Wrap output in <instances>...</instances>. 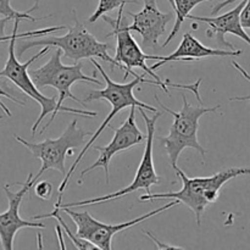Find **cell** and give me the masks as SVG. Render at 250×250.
Here are the masks:
<instances>
[{
    "instance_id": "1",
    "label": "cell",
    "mask_w": 250,
    "mask_h": 250,
    "mask_svg": "<svg viewBox=\"0 0 250 250\" xmlns=\"http://www.w3.org/2000/svg\"><path fill=\"white\" fill-rule=\"evenodd\" d=\"M21 20H14V29H12V38L9 41V58H7L6 62H5V67L0 71V77L7 78L9 81H11L17 88L22 90L24 94H27L28 97H31L32 99L36 100L42 107V112L39 115L38 119L36 120L34 125L32 126V136H36L37 127L41 125V122L48 116L49 114H51L50 120H49L48 124H45V126L41 129L39 133H44L46 128L50 127V125L54 122V119L56 117V100L58 98L51 97L48 98L44 94H42L39 92L38 88L36 87V84L32 81L31 76H29L28 67L31 63H33L34 61L38 60L39 58L45 55L49 50H50V46H44L42 50L38 51V54H36L34 56H32L27 62H20L19 58L16 56V41L20 38H27V37H43L45 34H51L56 31H61V29H65L66 26H59V27H49V28H43L38 29V31H31V32H24V33L19 34V24Z\"/></svg>"
},
{
    "instance_id": "2",
    "label": "cell",
    "mask_w": 250,
    "mask_h": 250,
    "mask_svg": "<svg viewBox=\"0 0 250 250\" xmlns=\"http://www.w3.org/2000/svg\"><path fill=\"white\" fill-rule=\"evenodd\" d=\"M89 60H90V62L95 66V68H98V71L102 73V76H103V78H104L106 85H105L104 89L90 90V92L88 93L87 98L83 100V103H84V105H85L87 103L94 102V100L104 99V100H107V102L111 104L112 109H111V111H110V114L107 115L106 119L104 120V122L100 125L99 128H98L95 132H93L92 138H90L89 141L84 144V146H83V149H82V151L80 153V155L77 156V159H76L75 163L72 164V166L70 167V170L66 172L65 177H63V181L61 182L60 187H59L60 195H59L58 204H61V203H62L63 192H65V189L67 188L68 182H70L71 177H72L73 173H75V170L77 168V166L80 165L81 160H82V158L84 156V154L87 153L88 149H89L90 146L94 144V142L97 141L98 137L103 133V131H104L106 127H110V122H111V120L114 119V117L116 116V115L119 114L122 109H126V107H128V106L129 107L136 106V107H143V109L149 110V111H151V112L158 111V110H156L154 106H150V105L144 104V103L139 102V100L137 99L133 94L134 88H136L138 84H141V83L156 84V81H149L144 77V75H138V73H137V75L134 76V80L131 81V82L116 83V82H114V81H112L111 78L106 75V73H105L104 68L100 66L99 62H97V61H95L94 58L89 59Z\"/></svg>"
},
{
    "instance_id": "3",
    "label": "cell",
    "mask_w": 250,
    "mask_h": 250,
    "mask_svg": "<svg viewBox=\"0 0 250 250\" xmlns=\"http://www.w3.org/2000/svg\"><path fill=\"white\" fill-rule=\"evenodd\" d=\"M173 170L177 173L178 178L182 181V189L178 192L168 193H146L141 195L139 200L155 199H176L182 204H186L195 215L197 225H202V215L208 205L214 204L220 195V189L229 181L239 176L250 175V167H232L219 171L209 177H188L177 165L173 166Z\"/></svg>"
},
{
    "instance_id": "4",
    "label": "cell",
    "mask_w": 250,
    "mask_h": 250,
    "mask_svg": "<svg viewBox=\"0 0 250 250\" xmlns=\"http://www.w3.org/2000/svg\"><path fill=\"white\" fill-rule=\"evenodd\" d=\"M62 50L56 49L55 53L51 54L49 61H46L42 67L32 70L29 72L32 81L38 89L45 87H53L59 92L58 100H56V111H66L71 114H78L82 116L95 117L98 116L97 111H87V110L72 109V107L63 106V102L66 99L76 100L80 104L84 105L83 100L78 99L76 95L71 93V87L77 82L94 83V84L102 85L103 83L95 78V76H87L82 72L83 63L77 61L75 65H63L61 62Z\"/></svg>"
},
{
    "instance_id": "5",
    "label": "cell",
    "mask_w": 250,
    "mask_h": 250,
    "mask_svg": "<svg viewBox=\"0 0 250 250\" xmlns=\"http://www.w3.org/2000/svg\"><path fill=\"white\" fill-rule=\"evenodd\" d=\"M73 20H75V24L72 27H67L68 32L62 37L56 36H49L43 37L41 39H37L36 37H32V41H27L24 38H20L17 43V56L21 58L23 55L24 51L28 49L36 48V46H56V48L61 49L62 54L68 59H72L75 61H80L82 59H92V58H99L102 60L106 61L111 65V68L114 66L122 68L119 62L115 61L114 58L109 55L107 50L110 49L109 44L102 43L98 41L89 31L84 27V24L78 20L76 16V11L73 10Z\"/></svg>"
},
{
    "instance_id": "6",
    "label": "cell",
    "mask_w": 250,
    "mask_h": 250,
    "mask_svg": "<svg viewBox=\"0 0 250 250\" xmlns=\"http://www.w3.org/2000/svg\"><path fill=\"white\" fill-rule=\"evenodd\" d=\"M155 100L159 103L164 111L168 112L173 116V124L171 125L168 136L159 137V139L163 142V146H165L171 166L173 167V166L177 165L178 158L186 148H193L199 151L203 158V163H204L207 150L203 148L202 144L198 141L199 120L203 115L217 111L221 106L217 105L214 107H204L202 104H199L198 106H192L187 100L185 93H182L183 105L180 111H173L170 107L165 106L160 102L158 95H155Z\"/></svg>"
},
{
    "instance_id": "7",
    "label": "cell",
    "mask_w": 250,
    "mask_h": 250,
    "mask_svg": "<svg viewBox=\"0 0 250 250\" xmlns=\"http://www.w3.org/2000/svg\"><path fill=\"white\" fill-rule=\"evenodd\" d=\"M78 120L75 119L70 122L67 128L62 132L59 138L45 139L41 143H31L26 139L19 136H15L19 143L29 149L32 155L42 161V167L37 176H33V186L36 185L38 178L45 172L46 170H58L61 175H66L65 159L66 155H72L73 149H78L85 144V138L92 137L93 132L83 131L77 127Z\"/></svg>"
},
{
    "instance_id": "8",
    "label": "cell",
    "mask_w": 250,
    "mask_h": 250,
    "mask_svg": "<svg viewBox=\"0 0 250 250\" xmlns=\"http://www.w3.org/2000/svg\"><path fill=\"white\" fill-rule=\"evenodd\" d=\"M138 111L141 112V116L143 117L144 122L146 126V150H144L143 158H142L141 164H139L138 168H137L136 177L132 181V183L127 187L122 188V189L117 190L115 193H110V194L104 195V197L93 198V199H85L81 200V202L75 203H67V204H55L56 209L59 208H81L85 207V205H93V204H100V203L109 202V200L119 199V198L125 197L127 194L136 192L138 189H146V193H151L150 187L154 185H160L161 178L156 175L155 167H154L153 163V143H154V133H155V126L156 121L159 117L161 116V112L156 111L151 117L146 115V109L143 107H137Z\"/></svg>"
},
{
    "instance_id": "9",
    "label": "cell",
    "mask_w": 250,
    "mask_h": 250,
    "mask_svg": "<svg viewBox=\"0 0 250 250\" xmlns=\"http://www.w3.org/2000/svg\"><path fill=\"white\" fill-rule=\"evenodd\" d=\"M102 19L112 27V31L107 34V37L114 36L116 38V50H115V61L119 62L124 67L126 75L124 76V81L127 80L128 75L136 76V72L132 71V68H142L146 75H150L156 81V85L165 90V93H170L166 82L161 81L158 75L154 73L150 66L146 65V60H151V55H146L143 53L139 44L137 43L136 39L132 37L131 31L128 28V23L126 19H124V15L117 14L116 19L114 17L103 15Z\"/></svg>"
},
{
    "instance_id": "10",
    "label": "cell",
    "mask_w": 250,
    "mask_h": 250,
    "mask_svg": "<svg viewBox=\"0 0 250 250\" xmlns=\"http://www.w3.org/2000/svg\"><path fill=\"white\" fill-rule=\"evenodd\" d=\"M180 204L178 200L175 202H170L168 204H165L164 207L159 208V209L153 210L150 212H146V214L142 215V216L137 217V219L131 220V221H127L125 224H117V225H109L104 224V222H100L98 220H95L94 217L90 216V214L88 211H82L78 212L75 210H71L70 208H59L58 211H63L68 215V216L72 219V221L75 222V225L77 226V237L80 238L85 239L89 243H92L93 246L97 247L98 249H105V250H111L112 248V237L115 234H117L119 232L125 231L127 229H131V227L136 226V225L141 224V222L146 221V220L150 219V217L155 216V215L160 214V212L165 211V210L170 209V208L176 207V205Z\"/></svg>"
},
{
    "instance_id": "11",
    "label": "cell",
    "mask_w": 250,
    "mask_h": 250,
    "mask_svg": "<svg viewBox=\"0 0 250 250\" xmlns=\"http://www.w3.org/2000/svg\"><path fill=\"white\" fill-rule=\"evenodd\" d=\"M143 141H146V136H143V133H142L141 129L138 128V126H137L136 124V106H131L129 115L128 117H127L126 121H125L119 128L115 129L112 141L110 142L107 146H97V148H95L100 153L99 158H98V160L95 161L93 165L84 168V171L81 172L78 185H82L83 177L85 176V173L90 172V171H93L94 168L98 167L104 168L105 181H106V183L109 185V165L111 159L114 158V155H116L120 151L127 150V149L132 148V146H139V144L143 143Z\"/></svg>"
},
{
    "instance_id": "12",
    "label": "cell",
    "mask_w": 250,
    "mask_h": 250,
    "mask_svg": "<svg viewBox=\"0 0 250 250\" xmlns=\"http://www.w3.org/2000/svg\"><path fill=\"white\" fill-rule=\"evenodd\" d=\"M33 173H29L28 178L24 183H12V186H22L19 192L14 193L10 190V185L4 186V192L9 200V208L6 211L0 214V243L1 247L6 250L14 249V239L20 229H44L45 225L43 222H34L23 220L20 216V205L23 200L24 195L29 193L31 188L33 187Z\"/></svg>"
},
{
    "instance_id": "13",
    "label": "cell",
    "mask_w": 250,
    "mask_h": 250,
    "mask_svg": "<svg viewBox=\"0 0 250 250\" xmlns=\"http://www.w3.org/2000/svg\"><path fill=\"white\" fill-rule=\"evenodd\" d=\"M127 15L133 20L132 24H128L129 31L141 34L144 49L155 48L159 38L166 33L167 23L175 16L172 12H161L156 5V0H144L141 11L136 14L128 11Z\"/></svg>"
},
{
    "instance_id": "14",
    "label": "cell",
    "mask_w": 250,
    "mask_h": 250,
    "mask_svg": "<svg viewBox=\"0 0 250 250\" xmlns=\"http://www.w3.org/2000/svg\"><path fill=\"white\" fill-rule=\"evenodd\" d=\"M247 0H242L234 9L229 10V11L225 12V14L220 15V16H211V17H200V16H193V15H188L187 19L192 20V21L204 22L209 26V29L207 31V36L211 38L212 36H216L217 43L220 45H224L229 48L231 50H234L232 44L225 39V36L227 33L237 36L238 38L243 39L247 44L250 45V36L246 32V29L242 27L241 24V11L246 5Z\"/></svg>"
},
{
    "instance_id": "15",
    "label": "cell",
    "mask_w": 250,
    "mask_h": 250,
    "mask_svg": "<svg viewBox=\"0 0 250 250\" xmlns=\"http://www.w3.org/2000/svg\"><path fill=\"white\" fill-rule=\"evenodd\" d=\"M243 53L242 50H224V49H212L209 46H205L192 36L190 33H185L182 37L180 45L173 51L172 54L167 56L156 55L158 63H154L150 66L151 70L161 67L165 63L171 61H198L200 59L212 58V56H239Z\"/></svg>"
},
{
    "instance_id": "16",
    "label": "cell",
    "mask_w": 250,
    "mask_h": 250,
    "mask_svg": "<svg viewBox=\"0 0 250 250\" xmlns=\"http://www.w3.org/2000/svg\"><path fill=\"white\" fill-rule=\"evenodd\" d=\"M205 1H211V0H173V2H175L176 22L172 31H171V34L167 37L165 43H164V46L168 45V43H170V42L175 38L176 34L180 32L183 22H185V20L187 19L188 15L190 14V11H192L195 6H198V5Z\"/></svg>"
},
{
    "instance_id": "17",
    "label": "cell",
    "mask_w": 250,
    "mask_h": 250,
    "mask_svg": "<svg viewBox=\"0 0 250 250\" xmlns=\"http://www.w3.org/2000/svg\"><path fill=\"white\" fill-rule=\"evenodd\" d=\"M11 0H0V16L2 17H9L11 19L12 21L14 20H29L32 22H36V21H41V20L46 19V17H50L51 15H48V16H44V17H34L32 16V11H34L36 9H38V5L41 0H37L34 2L33 6L28 10V11H24V12H20L16 11L14 7L11 6Z\"/></svg>"
},
{
    "instance_id": "18",
    "label": "cell",
    "mask_w": 250,
    "mask_h": 250,
    "mask_svg": "<svg viewBox=\"0 0 250 250\" xmlns=\"http://www.w3.org/2000/svg\"><path fill=\"white\" fill-rule=\"evenodd\" d=\"M49 217H54V219H56L59 221V224H60V226L62 227L63 229H65V233L67 234L68 238L72 241L73 246L76 247V249H80V250H83V249H98L97 247L93 246L92 243H89L88 241H85V239H82L80 238V237H75L72 234V232H71V229H68V226L66 225V222L63 221L62 217L60 216V211H58L56 209H54L53 211L49 212V214H44V215H36V216H32V220H42V219H49Z\"/></svg>"
},
{
    "instance_id": "19",
    "label": "cell",
    "mask_w": 250,
    "mask_h": 250,
    "mask_svg": "<svg viewBox=\"0 0 250 250\" xmlns=\"http://www.w3.org/2000/svg\"><path fill=\"white\" fill-rule=\"evenodd\" d=\"M129 2H138V0H99V4H98L97 10L93 12L92 16L89 17L88 21L90 23L95 22L97 20H99L103 15H106L107 12L112 11V10L117 9L119 7V14L124 15V7L126 4Z\"/></svg>"
},
{
    "instance_id": "20",
    "label": "cell",
    "mask_w": 250,
    "mask_h": 250,
    "mask_svg": "<svg viewBox=\"0 0 250 250\" xmlns=\"http://www.w3.org/2000/svg\"><path fill=\"white\" fill-rule=\"evenodd\" d=\"M34 193L42 200H49L53 194V185L49 181H42L38 185H34Z\"/></svg>"
},
{
    "instance_id": "21",
    "label": "cell",
    "mask_w": 250,
    "mask_h": 250,
    "mask_svg": "<svg viewBox=\"0 0 250 250\" xmlns=\"http://www.w3.org/2000/svg\"><path fill=\"white\" fill-rule=\"evenodd\" d=\"M1 97H5V98H7V99L12 100V102H14V103H17V104L24 105V102H23V100H19V99H17V98H15L14 95H12V94H10V93H7L6 90H5V89H2V87H1V85H0V98H1ZM0 107H1V109H2V111H4L5 114L7 115V116H11V112H10L9 107H7L6 105H5L4 103L1 102V100H0Z\"/></svg>"
},
{
    "instance_id": "22",
    "label": "cell",
    "mask_w": 250,
    "mask_h": 250,
    "mask_svg": "<svg viewBox=\"0 0 250 250\" xmlns=\"http://www.w3.org/2000/svg\"><path fill=\"white\" fill-rule=\"evenodd\" d=\"M232 65H233V67L236 68V70H238L239 72H241V75L243 76L246 80H248L250 82V75L241 65H239L238 62H237V61H232ZM229 100H231V102H250V95H246V97H234L231 98Z\"/></svg>"
},
{
    "instance_id": "23",
    "label": "cell",
    "mask_w": 250,
    "mask_h": 250,
    "mask_svg": "<svg viewBox=\"0 0 250 250\" xmlns=\"http://www.w3.org/2000/svg\"><path fill=\"white\" fill-rule=\"evenodd\" d=\"M241 24L244 29H250V0H247L246 5L241 11Z\"/></svg>"
},
{
    "instance_id": "24",
    "label": "cell",
    "mask_w": 250,
    "mask_h": 250,
    "mask_svg": "<svg viewBox=\"0 0 250 250\" xmlns=\"http://www.w3.org/2000/svg\"><path fill=\"white\" fill-rule=\"evenodd\" d=\"M10 21H11V19H9V17H2V19H0V43L1 42H9L12 38V33L5 34V27H6L7 22Z\"/></svg>"
},
{
    "instance_id": "25",
    "label": "cell",
    "mask_w": 250,
    "mask_h": 250,
    "mask_svg": "<svg viewBox=\"0 0 250 250\" xmlns=\"http://www.w3.org/2000/svg\"><path fill=\"white\" fill-rule=\"evenodd\" d=\"M144 233H146V236L150 237V238L153 239V242H155V243L158 244V248H156V249H182V248H180V247H175V246H166V244L161 243V242L159 241V239L156 238V237L154 236V234H151L150 232H144Z\"/></svg>"
},
{
    "instance_id": "26",
    "label": "cell",
    "mask_w": 250,
    "mask_h": 250,
    "mask_svg": "<svg viewBox=\"0 0 250 250\" xmlns=\"http://www.w3.org/2000/svg\"><path fill=\"white\" fill-rule=\"evenodd\" d=\"M236 1H238V0H225V1L220 2V4H217V5H215L214 9L211 10V15H216L217 12L221 11L224 7L227 6V5H231V4H233V2H236Z\"/></svg>"
},
{
    "instance_id": "27",
    "label": "cell",
    "mask_w": 250,
    "mask_h": 250,
    "mask_svg": "<svg viewBox=\"0 0 250 250\" xmlns=\"http://www.w3.org/2000/svg\"><path fill=\"white\" fill-rule=\"evenodd\" d=\"M60 229H61V226H60V225H58V226L55 227L56 232H58V234H59V239H60V247H61V249H66V246H65V243H63L62 236H61V231H60Z\"/></svg>"
},
{
    "instance_id": "28",
    "label": "cell",
    "mask_w": 250,
    "mask_h": 250,
    "mask_svg": "<svg viewBox=\"0 0 250 250\" xmlns=\"http://www.w3.org/2000/svg\"><path fill=\"white\" fill-rule=\"evenodd\" d=\"M168 2H170L171 6L173 7V11H175V2H173V0H168Z\"/></svg>"
},
{
    "instance_id": "29",
    "label": "cell",
    "mask_w": 250,
    "mask_h": 250,
    "mask_svg": "<svg viewBox=\"0 0 250 250\" xmlns=\"http://www.w3.org/2000/svg\"><path fill=\"white\" fill-rule=\"evenodd\" d=\"M2 119V116H0V120H1Z\"/></svg>"
}]
</instances>
